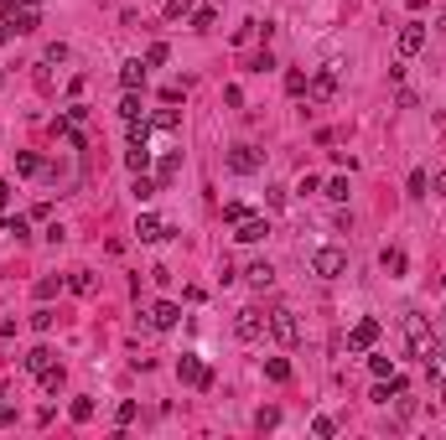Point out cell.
Instances as JSON below:
<instances>
[{
	"instance_id": "obj_1",
	"label": "cell",
	"mask_w": 446,
	"mask_h": 440,
	"mask_svg": "<svg viewBox=\"0 0 446 440\" xmlns=\"http://www.w3.org/2000/svg\"><path fill=\"white\" fill-rule=\"evenodd\" d=\"M405 342H410V352H415V357H426V363L441 352V348H436V331H431V322H426L421 311L405 316Z\"/></svg>"
},
{
	"instance_id": "obj_2",
	"label": "cell",
	"mask_w": 446,
	"mask_h": 440,
	"mask_svg": "<svg viewBox=\"0 0 446 440\" xmlns=\"http://www.w3.org/2000/svg\"><path fill=\"white\" fill-rule=\"evenodd\" d=\"M42 21V0H6V26L11 32H36Z\"/></svg>"
},
{
	"instance_id": "obj_3",
	"label": "cell",
	"mask_w": 446,
	"mask_h": 440,
	"mask_svg": "<svg viewBox=\"0 0 446 440\" xmlns=\"http://www.w3.org/2000/svg\"><path fill=\"white\" fill-rule=\"evenodd\" d=\"M270 337L281 342V348H296V342H301V322H296L291 305H275V311H270Z\"/></svg>"
},
{
	"instance_id": "obj_4",
	"label": "cell",
	"mask_w": 446,
	"mask_h": 440,
	"mask_svg": "<svg viewBox=\"0 0 446 440\" xmlns=\"http://www.w3.org/2000/svg\"><path fill=\"white\" fill-rule=\"evenodd\" d=\"M343 270H348V254L337 244H322L317 254H311V275H317V280H337Z\"/></svg>"
},
{
	"instance_id": "obj_5",
	"label": "cell",
	"mask_w": 446,
	"mask_h": 440,
	"mask_svg": "<svg viewBox=\"0 0 446 440\" xmlns=\"http://www.w3.org/2000/svg\"><path fill=\"white\" fill-rule=\"evenodd\" d=\"M265 326H270V316H259V305H244V311L234 316V337H239V342H259V337H265Z\"/></svg>"
},
{
	"instance_id": "obj_6",
	"label": "cell",
	"mask_w": 446,
	"mask_h": 440,
	"mask_svg": "<svg viewBox=\"0 0 446 440\" xmlns=\"http://www.w3.org/2000/svg\"><path fill=\"white\" fill-rule=\"evenodd\" d=\"M177 378L182 383H187V389H213V373H208V363H203V357H177Z\"/></svg>"
},
{
	"instance_id": "obj_7",
	"label": "cell",
	"mask_w": 446,
	"mask_h": 440,
	"mask_svg": "<svg viewBox=\"0 0 446 440\" xmlns=\"http://www.w3.org/2000/svg\"><path fill=\"white\" fill-rule=\"evenodd\" d=\"M332 93H337V62H332V68H317V73L306 78V99L311 104H327Z\"/></svg>"
},
{
	"instance_id": "obj_8",
	"label": "cell",
	"mask_w": 446,
	"mask_h": 440,
	"mask_svg": "<svg viewBox=\"0 0 446 440\" xmlns=\"http://www.w3.org/2000/svg\"><path fill=\"white\" fill-rule=\"evenodd\" d=\"M395 47H400V57H415V52L426 47V26H421V21H405L400 36H395Z\"/></svg>"
},
{
	"instance_id": "obj_9",
	"label": "cell",
	"mask_w": 446,
	"mask_h": 440,
	"mask_svg": "<svg viewBox=\"0 0 446 440\" xmlns=\"http://www.w3.org/2000/svg\"><path fill=\"white\" fill-rule=\"evenodd\" d=\"M135 238H140V244H161V238H172V228H166L156 212H140V218H135Z\"/></svg>"
},
{
	"instance_id": "obj_10",
	"label": "cell",
	"mask_w": 446,
	"mask_h": 440,
	"mask_svg": "<svg viewBox=\"0 0 446 440\" xmlns=\"http://www.w3.org/2000/svg\"><path fill=\"white\" fill-rule=\"evenodd\" d=\"M374 342H379V322H374V316L353 322V331H348V348H353V352H369Z\"/></svg>"
},
{
	"instance_id": "obj_11",
	"label": "cell",
	"mask_w": 446,
	"mask_h": 440,
	"mask_svg": "<svg viewBox=\"0 0 446 440\" xmlns=\"http://www.w3.org/2000/svg\"><path fill=\"white\" fill-rule=\"evenodd\" d=\"M229 171L255 177V171H259V151H255V145H234V151H229Z\"/></svg>"
},
{
	"instance_id": "obj_12",
	"label": "cell",
	"mask_w": 446,
	"mask_h": 440,
	"mask_svg": "<svg viewBox=\"0 0 446 440\" xmlns=\"http://www.w3.org/2000/svg\"><path fill=\"white\" fill-rule=\"evenodd\" d=\"M234 228H239V233H234L239 244H259V238L270 233V223H265V218H255V212H244V218L234 223Z\"/></svg>"
},
{
	"instance_id": "obj_13",
	"label": "cell",
	"mask_w": 446,
	"mask_h": 440,
	"mask_svg": "<svg viewBox=\"0 0 446 440\" xmlns=\"http://www.w3.org/2000/svg\"><path fill=\"white\" fill-rule=\"evenodd\" d=\"M146 316H151V326H156V331H172V326L182 322V305H172V301H156Z\"/></svg>"
},
{
	"instance_id": "obj_14",
	"label": "cell",
	"mask_w": 446,
	"mask_h": 440,
	"mask_svg": "<svg viewBox=\"0 0 446 440\" xmlns=\"http://www.w3.org/2000/svg\"><path fill=\"white\" fill-rule=\"evenodd\" d=\"M47 368H58V357H52V348H32V352H26V373H36V378H42Z\"/></svg>"
},
{
	"instance_id": "obj_15",
	"label": "cell",
	"mask_w": 446,
	"mask_h": 440,
	"mask_svg": "<svg viewBox=\"0 0 446 440\" xmlns=\"http://www.w3.org/2000/svg\"><path fill=\"white\" fill-rule=\"evenodd\" d=\"M244 275H249V285H255V290H270V285H275V270H270L265 259H255V264H249Z\"/></svg>"
},
{
	"instance_id": "obj_16",
	"label": "cell",
	"mask_w": 446,
	"mask_h": 440,
	"mask_svg": "<svg viewBox=\"0 0 446 440\" xmlns=\"http://www.w3.org/2000/svg\"><path fill=\"white\" fill-rule=\"evenodd\" d=\"M400 394H405V383L395 378V373H389V378H379V389H374L369 399H374V404H389V399H400Z\"/></svg>"
},
{
	"instance_id": "obj_17",
	"label": "cell",
	"mask_w": 446,
	"mask_h": 440,
	"mask_svg": "<svg viewBox=\"0 0 446 440\" xmlns=\"http://www.w3.org/2000/svg\"><path fill=\"white\" fill-rule=\"evenodd\" d=\"M120 83H125V88H140V83H146V62H140V57H130L125 68H120Z\"/></svg>"
},
{
	"instance_id": "obj_18",
	"label": "cell",
	"mask_w": 446,
	"mask_h": 440,
	"mask_svg": "<svg viewBox=\"0 0 446 440\" xmlns=\"http://www.w3.org/2000/svg\"><path fill=\"white\" fill-rule=\"evenodd\" d=\"M125 166H130V171H135V177H140V171H146V166H151V145H130V156H125Z\"/></svg>"
},
{
	"instance_id": "obj_19",
	"label": "cell",
	"mask_w": 446,
	"mask_h": 440,
	"mask_svg": "<svg viewBox=\"0 0 446 440\" xmlns=\"http://www.w3.org/2000/svg\"><path fill=\"white\" fill-rule=\"evenodd\" d=\"M265 378L270 383H291V363H285V357H270V363H265Z\"/></svg>"
},
{
	"instance_id": "obj_20",
	"label": "cell",
	"mask_w": 446,
	"mask_h": 440,
	"mask_svg": "<svg viewBox=\"0 0 446 440\" xmlns=\"http://www.w3.org/2000/svg\"><path fill=\"white\" fill-rule=\"evenodd\" d=\"M62 383H68V373H62V368H47V373H42V394L58 399V394H62Z\"/></svg>"
},
{
	"instance_id": "obj_21",
	"label": "cell",
	"mask_w": 446,
	"mask_h": 440,
	"mask_svg": "<svg viewBox=\"0 0 446 440\" xmlns=\"http://www.w3.org/2000/svg\"><path fill=\"white\" fill-rule=\"evenodd\" d=\"M120 119L130 125V119H140V99H135V88H125V99H120Z\"/></svg>"
},
{
	"instance_id": "obj_22",
	"label": "cell",
	"mask_w": 446,
	"mask_h": 440,
	"mask_svg": "<svg viewBox=\"0 0 446 440\" xmlns=\"http://www.w3.org/2000/svg\"><path fill=\"white\" fill-rule=\"evenodd\" d=\"M213 21H218V11H213V6L192 11V32H213Z\"/></svg>"
},
{
	"instance_id": "obj_23",
	"label": "cell",
	"mask_w": 446,
	"mask_h": 440,
	"mask_svg": "<svg viewBox=\"0 0 446 440\" xmlns=\"http://www.w3.org/2000/svg\"><path fill=\"white\" fill-rule=\"evenodd\" d=\"M68 415H73L78 425H88V420H94V399H73V404H68Z\"/></svg>"
},
{
	"instance_id": "obj_24",
	"label": "cell",
	"mask_w": 446,
	"mask_h": 440,
	"mask_svg": "<svg viewBox=\"0 0 446 440\" xmlns=\"http://www.w3.org/2000/svg\"><path fill=\"white\" fill-rule=\"evenodd\" d=\"M405 264H410V259H405V249H384V270L389 275H405Z\"/></svg>"
},
{
	"instance_id": "obj_25",
	"label": "cell",
	"mask_w": 446,
	"mask_h": 440,
	"mask_svg": "<svg viewBox=\"0 0 446 440\" xmlns=\"http://www.w3.org/2000/svg\"><path fill=\"white\" fill-rule=\"evenodd\" d=\"M68 290H73V296H94V275H83V270H78V275L68 280Z\"/></svg>"
},
{
	"instance_id": "obj_26",
	"label": "cell",
	"mask_w": 446,
	"mask_h": 440,
	"mask_svg": "<svg viewBox=\"0 0 446 440\" xmlns=\"http://www.w3.org/2000/svg\"><path fill=\"white\" fill-rule=\"evenodd\" d=\"M16 171H21V177H36V171H42V161H36L32 151H21V156H16Z\"/></svg>"
},
{
	"instance_id": "obj_27",
	"label": "cell",
	"mask_w": 446,
	"mask_h": 440,
	"mask_svg": "<svg viewBox=\"0 0 446 440\" xmlns=\"http://www.w3.org/2000/svg\"><path fill=\"white\" fill-rule=\"evenodd\" d=\"M311 435H317V440H332V435H337V425L327 420V415H317V420H311Z\"/></svg>"
},
{
	"instance_id": "obj_28",
	"label": "cell",
	"mask_w": 446,
	"mask_h": 440,
	"mask_svg": "<svg viewBox=\"0 0 446 440\" xmlns=\"http://www.w3.org/2000/svg\"><path fill=\"white\" fill-rule=\"evenodd\" d=\"M6 233L16 238V244H26V238H32V228H26V218H6Z\"/></svg>"
},
{
	"instance_id": "obj_29",
	"label": "cell",
	"mask_w": 446,
	"mask_h": 440,
	"mask_svg": "<svg viewBox=\"0 0 446 440\" xmlns=\"http://www.w3.org/2000/svg\"><path fill=\"white\" fill-rule=\"evenodd\" d=\"M192 16V0H166V21H182Z\"/></svg>"
},
{
	"instance_id": "obj_30",
	"label": "cell",
	"mask_w": 446,
	"mask_h": 440,
	"mask_svg": "<svg viewBox=\"0 0 446 440\" xmlns=\"http://www.w3.org/2000/svg\"><path fill=\"white\" fill-rule=\"evenodd\" d=\"M58 290H62V280H58V275H47V280H36V296H42V301H52V296H58Z\"/></svg>"
},
{
	"instance_id": "obj_31",
	"label": "cell",
	"mask_w": 446,
	"mask_h": 440,
	"mask_svg": "<svg viewBox=\"0 0 446 440\" xmlns=\"http://www.w3.org/2000/svg\"><path fill=\"white\" fill-rule=\"evenodd\" d=\"M166 57H172V47H166V42H156V47L146 52V68H161V62H166Z\"/></svg>"
},
{
	"instance_id": "obj_32",
	"label": "cell",
	"mask_w": 446,
	"mask_h": 440,
	"mask_svg": "<svg viewBox=\"0 0 446 440\" xmlns=\"http://www.w3.org/2000/svg\"><path fill=\"white\" fill-rule=\"evenodd\" d=\"M327 197H332V202H348V177H332V181H327Z\"/></svg>"
},
{
	"instance_id": "obj_33",
	"label": "cell",
	"mask_w": 446,
	"mask_h": 440,
	"mask_svg": "<svg viewBox=\"0 0 446 440\" xmlns=\"http://www.w3.org/2000/svg\"><path fill=\"white\" fill-rule=\"evenodd\" d=\"M52 322H58V316H52L47 305H36V311H32V326H36V331H52Z\"/></svg>"
},
{
	"instance_id": "obj_34",
	"label": "cell",
	"mask_w": 446,
	"mask_h": 440,
	"mask_svg": "<svg viewBox=\"0 0 446 440\" xmlns=\"http://www.w3.org/2000/svg\"><path fill=\"white\" fill-rule=\"evenodd\" d=\"M285 93H296V99H301V93H306V73H296V68L285 73Z\"/></svg>"
},
{
	"instance_id": "obj_35",
	"label": "cell",
	"mask_w": 446,
	"mask_h": 440,
	"mask_svg": "<svg viewBox=\"0 0 446 440\" xmlns=\"http://www.w3.org/2000/svg\"><path fill=\"white\" fill-rule=\"evenodd\" d=\"M151 125H156V130H177V109H156Z\"/></svg>"
},
{
	"instance_id": "obj_36",
	"label": "cell",
	"mask_w": 446,
	"mask_h": 440,
	"mask_svg": "<svg viewBox=\"0 0 446 440\" xmlns=\"http://www.w3.org/2000/svg\"><path fill=\"white\" fill-rule=\"evenodd\" d=\"M255 425H259V430H275V425H281V409H259Z\"/></svg>"
},
{
	"instance_id": "obj_37",
	"label": "cell",
	"mask_w": 446,
	"mask_h": 440,
	"mask_svg": "<svg viewBox=\"0 0 446 440\" xmlns=\"http://www.w3.org/2000/svg\"><path fill=\"white\" fill-rule=\"evenodd\" d=\"M369 373H374V378H389V373H395V363H389V357H369Z\"/></svg>"
},
{
	"instance_id": "obj_38",
	"label": "cell",
	"mask_w": 446,
	"mask_h": 440,
	"mask_svg": "<svg viewBox=\"0 0 446 440\" xmlns=\"http://www.w3.org/2000/svg\"><path fill=\"white\" fill-rule=\"evenodd\" d=\"M135 197H140V202H146V197H156V181L146 177V171H140V177H135Z\"/></svg>"
},
{
	"instance_id": "obj_39",
	"label": "cell",
	"mask_w": 446,
	"mask_h": 440,
	"mask_svg": "<svg viewBox=\"0 0 446 440\" xmlns=\"http://www.w3.org/2000/svg\"><path fill=\"white\" fill-rule=\"evenodd\" d=\"M426 186H431L426 171H410V197H426Z\"/></svg>"
},
{
	"instance_id": "obj_40",
	"label": "cell",
	"mask_w": 446,
	"mask_h": 440,
	"mask_svg": "<svg viewBox=\"0 0 446 440\" xmlns=\"http://www.w3.org/2000/svg\"><path fill=\"white\" fill-rule=\"evenodd\" d=\"M255 36H259V21H244L239 32H234V42H255Z\"/></svg>"
},
{
	"instance_id": "obj_41",
	"label": "cell",
	"mask_w": 446,
	"mask_h": 440,
	"mask_svg": "<svg viewBox=\"0 0 446 440\" xmlns=\"http://www.w3.org/2000/svg\"><path fill=\"white\" fill-rule=\"evenodd\" d=\"M275 68V57H270V52H255V62H249V73H270Z\"/></svg>"
},
{
	"instance_id": "obj_42",
	"label": "cell",
	"mask_w": 446,
	"mask_h": 440,
	"mask_svg": "<svg viewBox=\"0 0 446 440\" xmlns=\"http://www.w3.org/2000/svg\"><path fill=\"white\" fill-rule=\"evenodd\" d=\"M130 420H135V404H130V399H125V404L114 409V425H130Z\"/></svg>"
},
{
	"instance_id": "obj_43",
	"label": "cell",
	"mask_w": 446,
	"mask_h": 440,
	"mask_svg": "<svg viewBox=\"0 0 446 440\" xmlns=\"http://www.w3.org/2000/svg\"><path fill=\"white\" fill-rule=\"evenodd\" d=\"M11 207V181H0V212Z\"/></svg>"
},
{
	"instance_id": "obj_44",
	"label": "cell",
	"mask_w": 446,
	"mask_h": 440,
	"mask_svg": "<svg viewBox=\"0 0 446 440\" xmlns=\"http://www.w3.org/2000/svg\"><path fill=\"white\" fill-rule=\"evenodd\" d=\"M0 425H11V404H6V394H0Z\"/></svg>"
},
{
	"instance_id": "obj_45",
	"label": "cell",
	"mask_w": 446,
	"mask_h": 440,
	"mask_svg": "<svg viewBox=\"0 0 446 440\" xmlns=\"http://www.w3.org/2000/svg\"><path fill=\"white\" fill-rule=\"evenodd\" d=\"M11 36H16V32H11V26H6V21H0V47H6V42H11Z\"/></svg>"
},
{
	"instance_id": "obj_46",
	"label": "cell",
	"mask_w": 446,
	"mask_h": 440,
	"mask_svg": "<svg viewBox=\"0 0 446 440\" xmlns=\"http://www.w3.org/2000/svg\"><path fill=\"white\" fill-rule=\"evenodd\" d=\"M436 337H441V342H446V322H441V331H436Z\"/></svg>"
},
{
	"instance_id": "obj_47",
	"label": "cell",
	"mask_w": 446,
	"mask_h": 440,
	"mask_svg": "<svg viewBox=\"0 0 446 440\" xmlns=\"http://www.w3.org/2000/svg\"><path fill=\"white\" fill-rule=\"evenodd\" d=\"M436 357H441V368H446V352H436Z\"/></svg>"
},
{
	"instance_id": "obj_48",
	"label": "cell",
	"mask_w": 446,
	"mask_h": 440,
	"mask_svg": "<svg viewBox=\"0 0 446 440\" xmlns=\"http://www.w3.org/2000/svg\"><path fill=\"white\" fill-rule=\"evenodd\" d=\"M441 186H446V171H441Z\"/></svg>"
},
{
	"instance_id": "obj_49",
	"label": "cell",
	"mask_w": 446,
	"mask_h": 440,
	"mask_svg": "<svg viewBox=\"0 0 446 440\" xmlns=\"http://www.w3.org/2000/svg\"><path fill=\"white\" fill-rule=\"evenodd\" d=\"M0 83H6V73H0Z\"/></svg>"
}]
</instances>
